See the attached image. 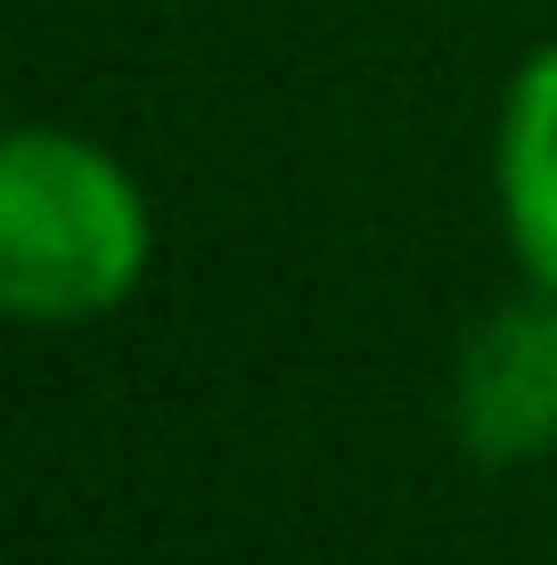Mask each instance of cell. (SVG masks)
<instances>
[{"instance_id":"3","label":"cell","mask_w":557,"mask_h":565,"mask_svg":"<svg viewBox=\"0 0 557 565\" xmlns=\"http://www.w3.org/2000/svg\"><path fill=\"white\" fill-rule=\"evenodd\" d=\"M492 205L525 279L557 287V42H542L501 90L492 124Z\"/></svg>"},{"instance_id":"2","label":"cell","mask_w":557,"mask_h":565,"mask_svg":"<svg viewBox=\"0 0 557 565\" xmlns=\"http://www.w3.org/2000/svg\"><path fill=\"white\" fill-rule=\"evenodd\" d=\"M451 435L484 467H525L557 451V287L525 279L459 337Z\"/></svg>"},{"instance_id":"1","label":"cell","mask_w":557,"mask_h":565,"mask_svg":"<svg viewBox=\"0 0 557 565\" xmlns=\"http://www.w3.org/2000/svg\"><path fill=\"white\" fill-rule=\"evenodd\" d=\"M157 263V205L140 172L90 131L17 124L0 148V303L25 328H83L124 311Z\"/></svg>"}]
</instances>
